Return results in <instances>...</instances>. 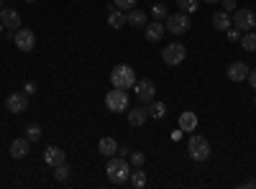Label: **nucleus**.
Instances as JSON below:
<instances>
[{
  "label": "nucleus",
  "instance_id": "7c9ffc66",
  "mask_svg": "<svg viewBox=\"0 0 256 189\" xmlns=\"http://www.w3.org/2000/svg\"><path fill=\"white\" fill-rule=\"evenodd\" d=\"M136 3L138 0H116V8H120V10H131V8H136Z\"/></svg>",
  "mask_w": 256,
  "mask_h": 189
},
{
  "label": "nucleus",
  "instance_id": "4be33fe9",
  "mask_svg": "<svg viewBox=\"0 0 256 189\" xmlns=\"http://www.w3.org/2000/svg\"><path fill=\"white\" fill-rule=\"evenodd\" d=\"M146 110H148V118L162 120V118L166 115V105H164V102H154V100H152V102H148V108H146Z\"/></svg>",
  "mask_w": 256,
  "mask_h": 189
},
{
  "label": "nucleus",
  "instance_id": "412c9836",
  "mask_svg": "<svg viewBox=\"0 0 256 189\" xmlns=\"http://www.w3.org/2000/svg\"><path fill=\"white\" fill-rule=\"evenodd\" d=\"M212 26H216L218 31H228V28H230V15H228V10L212 13Z\"/></svg>",
  "mask_w": 256,
  "mask_h": 189
},
{
  "label": "nucleus",
  "instance_id": "39448f33",
  "mask_svg": "<svg viewBox=\"0 0 256 189\" xmlns=\"http://www.w3.org/2000/svg\"><path fill=\"white\" fill-rule=\"evenodd\" d=\"M184 56H187V49H184V44H180V41H174V44H169V46L162 49V59H164V64H169V67L182 64Z\"/></svg>",
  "mask_w": 256,
  "mask_h": 189
},
{
  "label": "nucleus",
  "instance_id": "5701e85b",
  "mask_svg": "<svg viewBox=\"0 0 256 189\" xmlns=\"http://www.w3.org/2000/svg\"><path fill=\"white\" fill-rule=\"evenodd\" d=\"M238 44H241L244 51H256V31H244Z\"/></svg>",
  "mask_w": 256,
  "mask_h": 189
},
{
  "label": "nucleus",
  "instance_id": "aec40b11",
  "mask_svg": "<svg viewBox=\"0 0 256 189\" xmlns=\"http://www.w3.org/2000/svg\"><path fill=\"white\" fill-rule=\"evenodd\" d=\"M126 23H128L126 10H120V8H113V10L108 13V26H110V28H123Z\"/></svg>",
  "mask_w": 256,
  "mask_h": 189
},
{
  "label": "nucleus",
  "instance_id": "20e7f679",
  "mask_svg": "<svg viewBox=\"0 0 256 189\" xmlns=\"http://www.w3.org/2000/svg\"><path fill=\"white\" fill-rule=\"evenodd\" d=\"M105 108H108L110 113H126L128 110V95H126V90L113 87L108 95H105Z\"/></svg>",
  "mask_w": 256,
  "mask_h": 189
},
{
  "label": "nucleus",
  "instance_id": "473e14b6",
  "mask_svg": "<svg viewBox=\"0 0 256 189\" xmlns=\"http://www.w3.org/2000/svg\"><path fill=\"white\" fill-rule=\"evenodd\" d=\"M220 3H223V8H226L228 13H230L233 8H236V5H238V3H236V0H220Z\"/></svg>",
  "mask_w": 256,
  "mask_h": 189
},
{
  "label": "nucleus",
  "instance_id": "a211bd4d",
  "mask_svg": "<svg viewBox=\"0 0 256 189\" xmlns=\"http://www.w3.org/2000/svg\"><path fill=\"white\" fill-rule=\"evenodd\" d=\"M98 151L102 154V156H116L118 154V143H116V138H110V136H105V138H100V143H98Z\"/></svg>",
  "mask_w": 256,
  "mask_h": 189
},
{
  "label": "nucleus",
  "instance_id": "f704fd0d",
  "mask_svg": "<svg viewBox=\"0 0 256 189\" xmlns=\"http://www.w3.org/2000/svg\"><path fill=\"white\" fill-rule=\"evenodd\" d=\"M241 187H246V189H254V187H256V179H248V182H244Z\"/></svg>",
  "mask_w": 256,
  "mask_h": 189
},
{
  "label": "nucleus",
  "instance_id": "f257e3e1",
  "mask_svg": "<svg viewBox=\"0 0 256 189\" xmlns=\"http://www.w3.org/2000/svg\"><path fill=\"white\" fill-rule=\"evenodd\" d=\"M105 174H108V179L113 184H126L128 179H131V164H128V159H123V156H110L108 166H105Z\"/></svg>",
  "mask_w": 256,
  "mask_h": 189
},
{
  "label": "nucleus",
  "instance_id": "72a5a7b5",
  "mask_svg": "<svg viewBox=\"0 0 256 189\" xmlns=\"http://www.w3.org/2000/svg\"><path fill=\"white\" fill-rule=\"evenodd\" d=\"M24 90H26V95H34V92H36V85H34V82H26Z\"/></svg>",
  "mask_w": 256,
  "mask_h": 189
},
{
  "label": "nucleus",
  "instance_id": "b1692460",
  "mask_svg": "<svg viewBox=\"0 0 256 189\" xmlns=\"http://www.w3.org/2000/svg\"><path fill=\"white\" fill-rule=\"evenodd\" d=\"M128 184L136 187V189L146 187V172H141V169H131V179H128Z\"/></svg>",
  "mask_w": 256,
  "mask_h": 189
},
{
  "label": "nucleus",
  "instance_id": "ea45409f",
  "mask_svg": "<svg viewBox=\"0 0 256 189\" xmlns=\"http://www.w3.org/2000/svg\"><path fill=\"white\" fill-rule=\"evenodd\" d=\"M254 105H256V100H254Z\"/></svg>",
  "mask_w": 256,
  "mask_h": 189
},
{
  "label": "nucleus",
  "instance_id": "dca6fc26",
  "mask_svg": "<svg viewBox=\"0 0 256 189\" xmlns=\"http://www.w3.org/2000/svg\"><path fill=\"white\" fill-rule=\"evenodd\" d=\"M28 151H31V141L26 136L24 138H16L10 143V156L13 159H24V156H28Z\"/></svg>",
  "mask_w": 256,
  "mask_h": 189
},
{
  "label": "nucleus",
  "instance_id": "cd10ccee",
  "mask_svg": "<svg viewBox=\"0 0 256 189\" xmlns=\"http://www.w3.org/2000/svg\"><path fill=\"white\" fill-rule=\"evenodd\" d=\"M144 161H146V156H144L141 151H134V154H128V164H131L134 169H141V166H144Z\"/></svg>",
  "mask_w": 256,
  "mask_h": 189
},
{
  "label": "nucleus",
  "instance_id": "9b49d317",
  "mask_svg": "<svg viewBox=\"0 0 256 189\" xmlns=\"http://www.w3.org/2000/svg\"><path fill=\"white\" fill-rule=\"evenodd\" d=\"M0 23H3V28H13V31H18L20 28V13L16 10V8H3L0 10Z\"/></svg>",
  "mask_w": 256,
  "mask_h": 189
},
{
  "label": "nucleus",
  "instance_id": "6ab92c4d",
  "mask_svg": "<svg viewBox=\"0 0 256 189\" xmlns=\"http://www.w3.org/2000/svg\"><path fill=\"white\" fill-rule=\"evenodd\" d=\"M126 113H128V123L136 125V128H138V125H144L146 118H148V110L146 108H128Z\"/></svg>",
  "mask_w": 256,
  "mask_h": 189
},
{
  "label": "nucleus",
  "instance_id": "bb28decb",
  "mask_svg": "<svg viewBox=\"0 0 256 189\" xmlns=\"http://www.w3.org/2000/svg\"><path fill=\"white\" fill-rule=\"evenodd\" d=\"M54 179H59V182H67V179H70V166H67V161L59 164V166H54Z\"/></svg>",
  "mask_w": 256,
  "mask_h": 189
},
{
  "label": "nucleus",
  "instance_id": "6e6552de",
  "mask_svg": "<svg viewBox=\"0 0 256 189\" xmlns=\"http://www.w3.org/2000/svg\"><path fill=\"white\" fill-rule=\"evenodd\" d=\"M254 23H256V15H254L251 8H241V10L233 13V26H236L238 31H251Z\"/></svg>",
  "mask_w": 256,
  "mask_h": 189
},
{
  "label": "nucleus",
  "instance_id": "423d86ee",
  "mask_svg": "<svg viewBox=\"0 0 256 189\" xmlns=\"http://www.w3.org/2000/svg\"><path fill=\"white\" fill-rule=\"evenodd\" d=\"M164 20H166V31L174 33V36H182V33L190 31V15L182 13V10H180V13H172V15H166Z\"/></svg>",
  "mask_w": 256,
  "mask_h": 189
},
{
  "label": "nucleus",
  "instance_id": "2f4dec72",
  "mask_svg": "<svg viewBox=\"0 0 256 189\" xmlns=\"http://www.w3.org/2000/svg\"><path fill=\"white\" fill-rule=\"evenodd\" d=\"M248 85H251V90H256V69H248Z\"/></svg>",
  "mask_w": 256,
  "mask_h": 189
},
{
  "label": "nucleus",
  "instance_id": "e433bc0d",
  "mask_svg": "<svg viewBox=\"0 0 256 189\" xmlns=\"http://www.w3.org/2000/svg\"><path fill=\"white\" fill-rule=\"evenodd\" d=\"M0 10H3V0H0Z\"/></svg>",
  "mask_w": 256,
  "mask_h": 189
},
{
  "label": "nucleus",
  "instance_id": "0eeeda50",
  "mask_svg": "<svg viewBox=\"0 0 256 189\" xmlns=\"http://www.w3.org/2000/svg\"><path fill=\"white\" fill-rule=\"evenodd\" d=\"M13 44H16V49H20V51H34V46H36V33H34L31 28L20 26L18 31H13Z\"/></svg>",
  "mask_w": 256,
  "mask_h": 189
},
{
  "label": "nucleus",
  "instance_id": "4c0bfd02",
  "mask_svg": "<svg viewBox=\"0 0 256 189\" xmlns=\"http://www.w3.org/2000/svg\"><path fill=\"white\" fill-rule=\"evenodd\" d=\"M26 3H36V0H26Z\"/></svg>",
  "mask_w": 256,
  "mask_h": 189
},
{
  "label": "nucleus",
  "instance_id": "f8f14e48",
  "mask_svg": "<svg viewBox=\"0 0 256 189\" xmlns=\"http://www.w3.org/2000/svg\"><path fill=\"white\" fill-rule=\"evenodd\" d=\"M164 33H166V26L162 23V20H152V23H146L144 26V36H146V41H162L164 38Z\"/></svg>",
  "mask_w": 256,
  "mask_h": 189
},
{
  "label": "nucleus",
  "instance_id": "f03ea898",
  "mask_svg": "<svg viewBox=\"0 0 256 189\" xmlns=\"http://www.w3.org/2000/svg\"><path fill=\"white\" fill-rule=\"evenodd\" d=\"M187 154L192 161H208L210 159V141L200 133H192L187 141Z\"/></svg>",
  "mask_w": 256,
  "mask_h": 189
},
{
  "label": "nucleus",
  "instance_id": "a878e982",
  "mask_svg": "<svg viewBox=\"0 0 256 189\" xmlns=\"http://www.w3.org/2000/svg\"><path fill=\"white\" fill-rule=\"evenodd\" d=\"M26 138H28L31 143L41 141V125H38V123H31L28 128H26Z\"/></svg>",
  "mask_w": 256,
  "mask_h": 189
},
{
  "label": "nucleus",
  "instance_id": "c85d7f7f",
  "mask_svg": "<svg viewBox=\"0 0 256 189\" xmlns=\"http://www.w3.org/2000/svg\"><path fill=\"white\" fill-rule=\"evenodd\" d=\"M152 15H154L156 20L166 18V15H169V13H166V5H164V3H154V5H152Z\"/></svg>",
  "mask_w": 256,
  "mask_h": 189
},
{
  "label": "nucleus",
  "instance_id": "a19ab883",
  "mask_svg": "<svg viewBox=\"0 0 256 189\" xmlns=\"http://www.w3.org/2000/svg\"><path fill=\"white\" fill-rule=\"evenodd\" d=\"M254 28H256V23H254Z\"/></svg>",
  "mask_w": 256,
  "mask_h": 189
},
{
  "label": "nucleus",
  "instance_id": "ddd939ff",
  "mask_svg": "<svg viewBox=\"0 0 256 189\" xmlns=\"http://www.w3.org/2000/svg\"><path fill=\"white\" fill-rule=\"evenodd\" d=\"M64 161H67V154H64L59 146H46V151H44V164L46 166H52V169H54V166H59Z\"/></svg>",
  "mask_w": 256,
  "mask_h": 189
},
{
  "label": "nucleus",
  "instance_id": "4468645a",
  "mask_svg": "<svg viewBox=\"0 0 256 189\" xmlns=\"http://www.w3.org/2000/svg\"><path fill=\"white\" fill-rule=\"evenodd\" d=\"M226 74H228L230 82H244L248 77V64H244V61H230Z\"/></svg>",
  "mask_w": 256,
  "mask_h": 189
},
{
  "label": "nucleus",
  "instance_id": "f3484780",
  "mask_svg": "<svg viewBox=\"0 0 256 189\" xmlns=\"http://www.w3.org/2000/svg\"><path fill=\"white\" fill-rule=\"evenodd\" d=\"M180 131H182V133L198 131V115L192 113V110H184V113L180 115Z\"/></svg>",
  "mask_w": 256,
  "mask_h": 189
},
{
  "label": "nucleus",
  "instance_id": "58836bf2",
  "mask_svg": "<svg viewBox=\"0 0 256 189\" xmlns=\"http://www.w3.org/2000/svg\"><path fill=\"white\" fill-rule=\"evenodd\" d=\"M0 33H3V23H0Z\"/></svg>",
  "mask_w": 256,
  "mask_h": 189
},
{
  "label": "nucleus",
  "instance_id": "1a4fd4ad",
  "mask_svg": "<svg viewBox=\"0 0 256 189\" xmlns=\"http://www.w3.org/2000/svg\"><path fill=\"white\" fill-rule=\"evenodd\" d=\"M6 108L10 110V113H24V110H28V95L26 92H13V95H8L6 97Z\"/></svg>",
  "mask_w": 256,
  "mask_h": 189
},
{
  "label": "nucleus",
  "instance_id": "c756f323",
  "mask_svg": "<svg viewBox=\"0 0 256 189\" xmlns=\"http://www.w3.org/2000/svg\"><path fill=\"white\" fill-rule=\"evenodd\" d=\"M226 36H228V41H230V44H236V41H241L244 31H238L236 26H233V28H228V31H226Z\"/></svg>",
  "mask_w": 256,
  "mask_h": 189
},
{
  "label": "nucleus",
  "instance_id": "393cba45",
  "mask_svg": "<svg viewBox=\"0 0 256 189\" xmlns=\"http://www.w3.org/2000/svg\"><path fill=\"white\" fill-rule=\"evenodd\" d=\"M198 5H200V0H177V8L182 13H195Z\"/></svg>",
  "mask_w": 256,
  "mask_h": 189
},
{
  "label": "nucleus",
  "instance_id": "c9c22d12",
  "mask_svg": "<svg viewBox=\"0 0 256 189\" xmlns=\"http://www.w3.org/2000/svg\"><path fill=\"white\" fill-rule=\"evenodd\" d=\"M205 3H208V5H212V3H220V0H205Z\"/></svg>",
  "mask_w": 256,
  "mask_h": 189
},
{
  "label": "nucleus",
  "instance_id": "7ed1b4c3",
  "mask_svg": "<svg viewBox=\"0 0 256 189\" xmlns=\"http://www.w3.org/2000/svg\"><path fill=\"white\" fill-rule=\"evenodd\" d=\"M110 85L118 87V90H131V87L136 85V72H134V67H128V64L113 67V72H110Z\"/></svg>",
  "mask_w": 256,
  "mask_h": 189
},
{
  "label": "nucleus",
  "instance_id": "9d476101",
  "mask_svg": "<svg viewBox=\"0 0 256 189\" xmlns=\"http://www.w3.org/2000/svg\"><path fill=\"white\" fill-rule=\"evenodd\" d=\"M134 90H136V97H138L141 102H152L154 95H156V87H154L152 79H136Z\"/></svg>",
  "mask_w": 256,
  "mask_h": 189
},
{
  "label": "nucleus",
  "instance_id": "2eb2a0df",
  "mask_svg": "<svg viewBox=\"0 0 256 189\" xmlns=\"http://www.w3.org/2000/svg\"><path fill=\"white\" fill-rule=\"evenodd\" d=\"M126 18H128L126 26H131V28H144V26L148 23V15H146L141 8H131V10L126 13Z\"/></svg>",
  "mask_w": 256,
  "mask_h": 189
}]
</instances>
